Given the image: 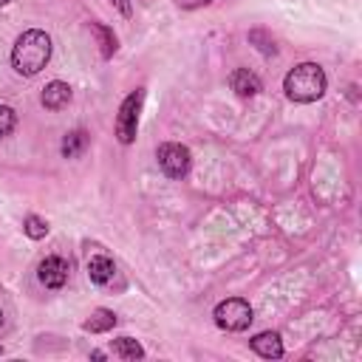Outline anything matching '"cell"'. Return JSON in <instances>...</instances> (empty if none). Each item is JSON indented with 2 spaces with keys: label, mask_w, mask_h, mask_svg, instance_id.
<instances>
[{
  "label": "cell",
  "mask_w": 362,
  "mask_h": 362,
  "mask_svg": "<svg viewBox=\"0 0 362 362\" xmlns=\"http://www.w3.org/2000/svg\"><path fill=\"white\" fill-rule=\"evenodd\" d=\"M51 59V37L40 28H28L17 37L14 48H11V65L17 74L23 76H34L40 74Z\"/></svg>",
  "instance_id": "cell-1"
},
{
  "label": "cell",
  "mask_w": 362,
  "mask_h": 362,
  "mask_svg": "<svg viewBox=\"0 0 362 362\" xmlns=\"http://www.w3.org/2000/svg\"><path fill=\"white\" fill-rule=\"evenodd\" d=\"M325 71L317 62H300L283 79V90L291 102H317L325 93Z\"/></svg>",
  "instance_id": "cell-2"
},
{
  "label": "cell",
  "mask_w": 362,
  "mask_h": 362,
  "mask_svg": "<svg viewBox=\"0 0 362 362\" xmlns=\"http://www.w3.org/2000/svg\"><path fill=\"white\" fill-rule=\"evenodd\" d=\"M252 320H255L252 305L240 297H229L215 305V325L223 331H246L252 325Z\"/></svg>",
  "instance_id": "cell-3"
},
{
  "label": "cell",
  "mask_w": 362,
  "mask_h": 362,
  "mask_svg": "<svg viewBox=\"0 0 362 362\" xmlns=\"http://www.w3.org/2000/svg\"><path fill=\"white\" fill-rule=\"evenodd\" d=\"M141 102H144V90L139 88V90H133L130 96H124V102L119 105V113H116V139H119L122 144H133V141H136Z\"/></svg>",
  "instance_id": "cell-4"
},
{
  "label": "cell",
  "mask_w": 362,
  "mask_h": 362,
  "mask_svg": "<svg viewBox=\"0 0 362 362\" xmlns=\"http://www.w3.org/2000/svg\"><path fill=\"white\" fill-rule=\"evenodd\" d=\"M156 158H158V167L164 170V175L170 178H184L189 173V150L184 144H175V141H167L156 150Z\"/></svg>",
  "instance_id": "cell-5"
},
{
  "label": "cell",
  "mask_w": 362,
  "mask_h": 362,
  "mask_svg": "<svg viewBox=\"0 0 362 362\" xmlns=\"http://www.w3.org/2000/svg\"><path fill=\"white\" fill-rule=\"evenodd\" d=\"M68 274H71V266L65 257L59 255H48L40 266H37V277L45 288H62L68 283Z\"/></svg>",
  "instance_id": "cell-6"
},
{
  "label": "cell",
  "mask_w": 362,
  "mask_h": 362,
  "mask_svg": "<svg viewBox=\"0 0 362 362\" xmlns=\"http://www.w3.org/2000/svg\"><path fill=\"white\" fill-rule=\"evenodd\" d=\"M249 345H252V351L260 354L263 359H280V356H283V339H280L277 331H260V334L252 337Z\"/></svg>",
  "instance_id": "cell-7"
},
{
  "label": "cell",
  "mask_w": 362,
  "mask_h": 362,
  "mask_svg": "<svg viewBox=\"0 0 362 362\" xmlns=\"http://www.w3.org/2000/svg\"><path fill=\"white\" fill-rule=\"evenodd\" d=\"M42 107L45 110H62V107H68V102H71V88H68V82H62V79H54V82H48L45 88H42Z\"/></svg>",
  "instance_id": "cell-8"
},
{
  "label": "cell",
  "mask_w": 362,
  "mask_h": 362,
  "mask_svg": "<svg viewBox=\"0 0 362 362\" xmlns=\"http://www.w3.org/2000/svg\"><path fill=\"white\" fill-rule=\"evenodd\" d=\"M229 88L238 93V96H255V93H260V76L257 74H252L249 68H238V71H232V76H229Z\"/></svg>",
  "instance_id": "cell-9"
},
{
  "label": "cell",
  "mask_w": 362,
  "mask_h": 362,
  "mask_svg": "<svg viewBox=\"0 0 362 362\" xmlns=\"http://www.w3.org/2000/svg\"><path fill=\"white\" fill-rule=\"evenodd\" d=\"M113 274H116V263H113L107 255H93V257L88 260V277H90V283L107 286V283L113 280Z\"/></svg>",
  "instance_id": "cell-10"
},
{
  "label": "cell",
  "mask_w": 362,
  "mask_h": 362,
  "mask_svg": "<svg viewBox=\"0 0 362 362\" xmlns=\"http://www.w3.org/2000/svg\"><path fill=\"white\" fill-rule=\"evenodd\" d=\"M113 325H116V314H113L110 308H96V311L82 322V328L90 331V334H105V331H110Z\"/></svg>",
  "instance_id": "cell-11"
},
{
  "label": "cell",
  "mask_w": 362,
  "mask_h": 362,
  "mask_svg": "<svg viewBox=\"0 0 362 362\" xmlns=\"http://www.w3.org/2000/svg\"><path fill=\"white\" fill-rule=\"evenodd\" d=\"M85 147H88V133H85V130H71V133H65L59 150H62L65 158H76Z\"/></svg>",
  "instance_id": "cell-12"
},
{
  "label": "cell",
  "mask_w": 362,
  "mask_h": 362,
  "mask_svg": "<svg viewBox=\"0 0 362 362\" xmlns=\"http://www.w3.org/2000/svg\"><path fill=\"white\" fill-rule=\"evenodd\" d=\"M113 354L119 359H141L144 348L136 339H130V337H119V339H113Z\"/></svg>",
  "instance_id": "cell-13"
},
{
  "label": "cell",
  "mask_w": 362,
  "mask_h": 362,
  "mask_svg": "<svg viewBox=\"0 0 362 362\" xmlns=\"http://www.w3.org/2000/svg\"><path fill=\"white\" fill-rule=\"evenodd\" d=\"M90 31H93V37H96V42H99V48H102V57H113V51H116V37H113V31H110L107 25H102V23H90Z\"/></svg>",
  "instance_id": "cell-14"
},
{
  "label": "cell",
  "mask_w": 362,
  "mask_h": 362,
  "mask_svg": "<svg viewBox=\"0 0 362 362\" xmlns=\"http://www.w3.org/2000/svg\"><path fill=\"white\" fill-rule=\"evenodd\" d=\"M23 232H25L31 240H40V238L48 235V223H45L40 215H28V218L23 221Z\"/></svg>",
  "instance_id": "cell-15"
},
{
  "label": "cell",
  "mask_w": 362,
  "mask_h": 362,
  "mask_svg": "<svg viewBox=\"0 0 362 362\" xmlns=\"http://www.w3.org/2000/svg\"><path fill=\"white\" fill-rule=\"evenodd\" d=\"M14 124H17V113H14V107L0 105V139L8 136V133L14 130Z\"/></svg>",
  "instance_id": "cell-16"
},
{
  "label": "cell",
  "mask_w": 362,
  "mask_h": 362,
  "mask_svg": "<svg viewBox=\"0 0 362 362\" xmlns=\"http://www.w3.org/2000/svg\"><path fill=\"white\" fill-rule=\"evenodd\" d=\"M110 3L119 8L122 17H130V11H133V8H130V0H110Z\"/></svg>",
  "instance_id": "cell-17"
},
{
  "label": "cell",
  "mask_w": 362,
  "mask_h": 362,
  "mask_svg": "<svg viewBox=\"0 0 362 362\" xmlns=\"http://www.w3.org/2000/svg\"><path fill=\"white\" fill-rule=\"evenodd\" d=\"M181 8H195V6H206L209 0H175Z\"/></svg>",
  "instance_id": "cell-18"
},
{
  "label": "cell",
  "mask_w": 362,
  "mask_h": 362,
  "mask_svg": "<svg viewBox=\"0 0 362 362\" xmlns=\"http://www.w3.org/2000/svg\"><path fill=\"white\" fill-rule=\"evenodd\" d=\"M6 3H11V0H0V6H6Z\"/></svg>",
  "instance_id": "cell-19"
},
{
  "label": "cell",
  "mask_w": 362,
  "mask_h": 362,
  "mask_svg": "<svg viewBox=\"0 0 362 362\" xmlns=\"http://www.w3.org/2000/svg\"><path fill=\"white\" fill-rule=\"evenodd\" d=\"M0 325H3V311H0Z\"/></svg>",
  "instance_id": "cell-20"
},
{
  "label": "cell",
  "mask_w": 362,
  "mask_h": 362,
  "mask_svg": "<svg viewBox=\"0 0 362 362\" xmlns=\"http://www.w3.org/2000/svg\"><path fill=\"white\" fill-rule=\"evenodd\" d=\"M0 354H3V348H0Z\"/></svg>",
  "instance_id": "cell-21"
}]
</instances>
